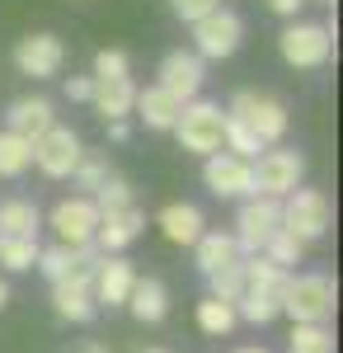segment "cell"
<instances>
[{
	"label": "cell",
	"instance_id": "6da1fadb",
	"mask_svg": "<svg viewBox=\"0 0 343 353\" xmlns=\"http://www.w3.org/2000/svg\"><path fill=\"white\" fill-rule=\"evenodd\" d=\"M278 306L282 316H291V325H329L339 306V288L329 273H287Z\"/></svg>",
	"mask_w": 343,
	"mask_h": 353
},
{
	"label": "cell",
	"instance_id": "7a4b0ae2",
	"mask_svg": "<svg viewBox=\"0 0 343 353\" xmlns=\"http://www.w3.org/2000/svg\"><path fill=\"white\" fill-rule=\"evenodd\" d=\"M278 52L291 71H320L334 57V24H315V19H287L278 33Z\"/></svg>",
	"mask_w": 343,
	"mask_h": 353
},
{
	"label": "cell",
	"instance_id": "3957f363",
	"mask_svg": "<svg viewBox=\"0 0 343 353\" xmlns=\"http://www.w3.org/2000/svg\"><path fill=\"white\" fill-rule=\"evenodd\" d=\"M249 174H254V193L259 198H287L291 189H301V179H306V156L301 151H291V146H264L254 161H249Z\"/></svg>",
	"mask_w": 343,
	"mask_h": 353
},
{
	"label": "cell",
	"instance_id": "277c9868",
	"mask_svg": "<svg viewBox=\"0 0 343 353\" xmlns=\"http://www.w3.org/2000/svg\"><path fill=\"white\" fill-rule=\"evenodd\" d=\"M169 132L179 137V151H188V156H211V151H221L226 109L198 94V99H188L184 109H179V123H174Z\"/></svg>",
	"mask_w": 343,
	"mask_h": 353
},
{
	"label": "cell",
	"instance_id": "5b68a950",
	"mask_svg": "<svg viewBox=\"0 0 343 353\" xmlns=\"http://www.w3.org/2000/svg\"><path fill=\"white\" fill-rule=\"evenodd\" d=\"M188 33H193V52L202 57V61H226V57H236L240 43H245V19H240L231 5H216L211 14L193 19Z\"/></svg>",
	"mask_w": 343,
	"mask_h": 353
},
{
	"label": "cell",
	"instance_id": "8992f818",
	"mask_svg": "<svg viewBox=\"0 0 343 353\" xmlns=\"http://www.w3.org/2000/svg\"><path fill=\"white\" fill-rule=\"evenodd\" d=\"M329 226H334V208H329V198L320 189H291L282 198V231H291L301 245H315L329 236Z\"/></svg>",
	"mask_w": 343,
	"mask_h": 353
},
{
	"label": "cell",
	"instance_id": "52a82bcc",
	"mask_svg": "<svg viewBox=\"0 0 343 353\" xmlns=\"http://www.w3.org/2000/svg\"><path fill=\"white\" fill-rule=\"evenodd\" d=\"M226 113H236L240 123H249V128L259 132V141H264V146H278V141L287 137V128H291L282 99L259 94V90H236V94H231V104H226Z\"/></svg>",
	"mask_w": 343,
	"mask_h": 353
},
{
	"label": "cell",
	"instance_id": "ba28073f",
	"mask_svg": "<svg viewBox=\"0 0 343 353\" xmlns=\"http://www.w3.org/2000/svg\"><path fill=\"white\" fill-rule=\"evenodd\" d=\"M48 226H52L56 245L90 250V245H94V226H99V208H94L90 193H71V198H61L52 212H48Z\"/></svg>",
	"mask_w": 343,
	"mask_h": 353
},
{
	"label": "cell",
	"instance_id": "9c48e42d",
	"mask_svg": "<svg viewBox=\"0 0 343 353\" xmlns=\"http://www.w3.org/2000/svg\"><path fill=\"white\" fill-rule=\"evenodd\" d=\"M80 156H85V141H80V132L66 128V123H52L48 132L33 141V165H38L48 179H71Z\"/></svg>",
	"mask_w": 343,
	"mask_h": 353
},
{
	"label": "cell",
	"instance_id": "30bf717a",
	"mask_svg": "<svg viewBox=\"0 0 343 353\" xmlns=\"http://www.w3.org/2000/svg\"><path fill=\"white\" fill-rule=\"evenodd\" d=\"M282 226V203L278 198H259V193H249V198H240V212H236V245L240 254H259L264 241Z\"/></svg>",
	"mask_w": 343,
	"mask_h": 353
},
{
	"label": "cell",
	"instance_id": "8fae6325",
	"mask_svg": "<svg viewBox=\"0 0 343 353\" xmlns=\"http://www.w3.org/2000/svg\"><path fill=\"white\" fill-rule=\"evenodd\" d=\"M202 81H207V61L193 52V48H174V52L160 57L156 85H160V90H169L179 104L198 99V94H202Z\"/></svg>",
	"mask_w": 343,
	"mask_h": 353
},
{
	"label": "cell",
	"instance_id": "7c38bea8",
	"mask_svg": "<svg viewBox=\"0 0 343 353\" xmlns=\"http://www.w3.org/2000/svg\"><path fill=\"white\" fill-rule=\"evenodd\" d=\"M202 184L211 198L240 203L254 193V174H249V161H240L231 151H211V156H202Z\"/></svg>",
	"mask_w": 343,
	"mask_h": 353
},
{
	"label": "cell",
	"instance_id": "4fadbf2b",
	"mask_svg": "<svg viewBox=\"0 0 343 353\" xmlns=\"http://www.w3.org/2000/svg\"><path fill=\"white\" fill-rule=\"evenodd\" d=\"M14 66H19V76L52 81V76H61V66H66V43L56 33H28V38H19V48H14Z\"/></svg>",
	"mask_w": 343,
	"mask_h": 353
},
{
	"label": "cell",
	"instance_id": "5bb4252c",
	"mask_svg": "<svg viewBox=\"0 0 343 353\" xmlns=\"http://www.w3.org/2000/svg\"><path fill=\"white\" fill-rule=\"evenodd\" d=\"M136 283V269L127 254H99L94 264V278H90V292L99 306H127V292Z\"/></svg>",
	"mask_w": 343,
	"mask_h": 353
},
{
	"label": "cell",
	"instance_id": "9a60e30c",
	"mask_svg": "<svg viewBox=\"0 0 343 353\" xmlns=\"http://www.w3.org/2000/svg\"><path fill=\"white\" fill-rule=\"evenodd\" d=\"M52 123H56V104L48 94H24V99H14L10 113H5V132L28 137V141H38Z\"/></svg>",
	"mask_w": 343,
	"mask_h": 353
},
{
	"label": "cell",
	"instance_id": "2e32d148",
	"mask_svg": "<svg viewBox=\"0 0 343 353\" xmlns=\"http://www.w3.org/2000/svg\"><path fill=\"white\" fill-rule=\"evenodd\" d=\"M146 231V212L141 208H127V212H104L99 226H94V250L99 254H123L127 245Z\"/></svg>",
	"mask_w": 343,
	"mask_h": 353
},
{
	"label": "cell",
	"instance_id": "e0dca14e",
	"mask_svg": "<svg viewBox=\"0 0 343 353\" xmlns=\"http://www.w3.org/2000/svg\"><path fill=\"white\" fill-rule=\"evenodd\" d=\"M160 236L169 245H193L202 231H207V217H202V208L198 203H169V208H160Z\"/></svg>",
	"mask_w": 343,
	"mask_h": 353
},
{
	"label": "cell",
	"instance_id": "ac0fdd59",
	"mask_svg": "<svg viewBox=\"0 0 343 353\" xmlns=\"http://www.w3.org/2000/svg\"><path fill=\"white\" fill-rule=\"evenodd\" d=\"M179 99L169 94V90H160V85H146V90H136V99H132V113L151 128V132H169L174 123H179Z\"/></svg>",
	"mask_w": 343,
	"mask_h": 353
},
{
	"label": "cell",
	"instance_id": "d6986e66",
	"mask_svg": "<svg viewBox=\"0 0 343 353\" xmlns=\"http://www.w3.org/2000/svg\"><path fill=\"white\" fill-rule=\"evenodd\" d=\"M52 306H56V316L71 321V325H90V321L99 316V301L90 292V283H76V278L52 283Z\"/></svg>",
	"mask_w": 343,
	"mask_h": 353
},
{
	"label": "cell",
	"instance_id": "ffe728a7",
	"mask_svg": "<svg viewBox=\"0 0 343 353\" xmlns=\"http://www.w3.org/2000/svg\"><path fill=\"white\" fill-rule=\"evenodd\" d=\"M132 99H136V81L132 76H94V94H90V104L99 118H127L132 113Z\"/></svg>",
	"mask_w": 343,
	"mask_h": 353
},
{
	"label": "cell",
	"instance_id": "44dd1931",
	"mask_svg": "<svg viewBox=\"0 0 343 353\" xmlns=\"http://www.w3.org/2000/svg\"><path fill=\"white\" fill-rule=\"evenodd\" d=\"M188 250H193V264H198V273H202V278L240 259V245H236V236H231V231H202V236L188 245Z\"/></svg>",
	"mask_w": 343,
	"mask_h": 353
},
{
	"label": "cell",
	"instance_id": "7402d4cb",
	"mask_svg": "<svg viewBox=\"0 0 343 353\" xmlns=\"http://www.w3.org/2000/svg\"><path fill=\"white\" fill-rule=\"evenodd\" d=\"M127 311H132L141 325L165 321V311H169V288H165L160 278H136L132 292H127Z\"/></svg>",
	"mask_w": 343,
	"mask_h": 353
},
{
	"label": "cell",
	"instance_id": "603a6c76",
	"mask_svg": "<svg viewBox=\"0 0 343 353\" xmlns=\"http://www.w3.org/2000/svg\"><path fill=\"white\" fill-rule=\"evenodd\" d=\"M43 231V212L28 198H10L0 203V236H38Z\"/></svg>",
	"mask_w": 343,
	"mask_h": 353
},
{
	"label": "cell",
	"instance_id": "cb8c5ba5",
	"mask_svg": "<svg viewBox=\"0 0 343 353\" xmlns=\"http://www.w3.org/2000/svg\"><path fill=\"white\" fill-rule=\"evenodd\" d=\"M236 325H240L236 301H221V297H202L198 301V330H202L207 339H226Z\"/></svg>",
	"mask_w": 343,
	"mask_h": 353
},
{
	"label": "cell",
	"instance_id": "d4e9b609",
	"mask_svg": "<svg viewBox=\"0 0 343 353\" xmlns=\"http://www.w3.org/2000/svg\"><path fill=\"white\" fill-rule=\"evenodd\" d=\"M240 269H245V292L254 288V292H278V297H282L287 269H278L273 259H264V254H245V259H240Z\"/></svg>",
	"mask_w": 343,
	"mask_h": 353
},
{
	"label": "cell",
	"instance_id": "484cf974",
	"mask_svg": "<svg viewBox=\"0 0 343 353\" xmlns=\"http://www.w3.org/2000/svg\"><path fill=\"white\" fill-rule=\"evenodd\" d=\"M28 170H33V141L0 132V179H24Z\"/></svg>",
	"mask_w": 343,
	"mask_h": 353
},
{
	"label": "cell",
	"instance_id": "4316f807",
	"mask_svg": "<svg viewBox=\"0 0 343 353\" xmlns=\"http://www.w3.org/2000/svg\"><path fill=\"white\" fill-rule=\"evenodd\" d=\"M38 264V236H0V269L28 273Z\"/></svg>",
	"mask_w": 343,
	"mask_h": 353
},
{
	"label": "cell",
	"instance_id": "83f0119b",
	"mask_svg": "<svg viewBox=\"0 0 343 353\" xmlns=\"http://www.w3.org/2000/svg\"><path fill=\"white\" fill-rule=\"evenodd\" d=\"M221 151H231V156H240V161H254V156L264 151V141H259V132H254L249 123H240L236 113H226V132H221Z\"/></svg>",
	"mask_w": 343,
	"mask_h": 353
},
{
	"label": "cell",
	"instance_id": "f1b7e54d",
	"mask_svg": "<svg viewBox=\"0 0 343 353\" xmlns=\"http://www.w3.org/2000/svg\"><path fill=\"white\" fill-rule=\"evenodd\" d=\"M306 250H311V245H301L296 236H291V231H282V226H278V231H273V236L264 241V250H259V254H264V259H273L278 269H287V273H291L296 264H301V259H306Z\"/></svg>",
	"mask_w": 343,
	"mask_h": 353
},
{
	"label": "cell",
	"instance_id": "f546056e",
	"mask_svg": "<svg viewBox=\"0 0 343 353\" xmlns=\"http://www.w3.org/2000/svg\"><path fill=\"white\" fill-rule=\"evenodd\" d=\"M90 198H94L99 217H104V212H127V208H136V193H132V184H127L123 174H108V179L90 193Z\"/></svg>",
	"mask_w": 343,
	"mask_h": 353
},
{
	"label": "cell",
	"instance_id": "4dcf8cb0",
	"mask_svg": "<svg viewBox=\"0 0 343 353\" xmlns=\"http://www.w3.org/2000/svg\"><path fill=\"white\" fill-rule=\"evenodd\" d=\"M236 316L240 321H249V325H268V321H278L282 316V306H278V292H240L236 301Z\"/></svg>",
	"mask_w": 343,
	"mask_h": 353
},
{
	"label": "cell",
	"instance_id": "1f68e13d",
	"mask_svg": "<svg viewBox=\"0 0 343 353\" xmlns=\"http://www.w3.org/2000/svg\"><path fill=\"white\" fill-rule=\"evenodd\" d=\"M33 269L43 273V278H48V283H61V278H66V273L76 269V250H71V245H38V264H33Z\"/></svg>",
	"mask_w": 343,
	"mask_h": 353
},
{
	"label": "cell",
	"instance_id": "d6a6232c",
	"mask_svg": "<svg viewBox=\"0 0 343 353\" xmlns=\"http://www.w3.org/2000/svg\"><path fill=\"white\" fill-rule=\"evenodd\" d=\"M287 353H334V330L329 325H291Z\"/></svg>",
	"mask_w": 343,
	"mask_h": 353
},
{
	"label": "cell",
	"instance_id": "836d02e7",
	"mask_svg": "<svg viewBox=\"0 0 343 353\" xmlns=\"http://www.w3.org/2000/svg\"><path fill=\"white\" fill-rule=\"evenodd\" d=\"M108 174H113V170H108V151H85L71 179H76V189H80V193H94V189H99V184L108 179Z\"/></svg>",
	"mask_w": 343,
	"mask_h": 353
},
{
	"label": "cell",
	"instance_id": "e575fe53",
	"mask_svg": "<svg viewBox=\"0 0 343 353\" xmlns=\"http://www.w3.org/2000/svg\"><path fill=\"white\" fill-rule=\"evenodd\" d=\"M245 259V254H240ZM236 264H226V269L207 273V297H221V301H240V292H245V269Z\"/></svg>",
	"mask_w": 343,
	"mask_h": 353
},
{
	"label": "cell",
	"instance_id": "d590c367",
	"mask_svg": "<svg viewBox=\"0 0 343 353\" xmlns=\"http://www.w3.org/2000/svg\"><path fill=\"white\" fill-rule=\"evenodd\" d=\"M90 76H132V57L123 52V48H99Z\"/></svg>",
	"mask_w": 343,
	"mask_h": 353
},
{
	"label": "cell",
	"instance_id": "8d00e7d4",
	"mask_svg": "<svg viewBox=\"0 0 343 353\" xmlns=\"http://www.w3.org/2000/svg\"><path fill=\"white\" fill-rule=\"evenodd\" d=\"M221 0H169V10L184 19V24H193V19H202V14H211Z\"/></svg>",
	"mask_w": 343,
	"mask_h": 353
},
{
	"label": "cell",
	"instance_id": "74e56055",
	"mask_svg": "<svg viewBox=\"0 0 343 353\" xmlns=\"http://www.w3.org/2000/svg\"><path fill=\"white\" fill-rule=\"evenodd\" d=\"M90 94H94V76H71L66 81V99L71 104H90Z\"/></svg>",
	"mask_w": 343,
	"mask_h": 353
},
{
	"label": "cell",
	"instance_id": "f35d334b",
	"mask_svg": "<svg viewBox=\"0 0 343 353\" xmlns=\"http://www.w3.org/2000/svg\"><path fill=\"white\" fill-rule=\"evenodd\" d=\"M264 5L278 14V19H301V10H306L311 0H264Z\"/></svg>",
	"mask_w": 343,
	"mask_h": 353
},
{
	"label": "cell",
	"instance_id": "ab89813d",
	"mask_svg": "<svg viewBox=\"0 0 343 353\" xmlns=\"http://www.w3.org/2000/svg\"><path fill=\"white\" fill-rule=\"evenodd\" d=\"M127 137H132V123H127V118H108V141H113V146H123Z\"/></svg>",
	"mask_w": 343,
	"mask_h": 353
},
{
	"label": "cell",
	"instance_id": "60d3db41",
	"mask_svg": "<svg viewBox=\"0 0 343 353\" xmlns=\"http://www.w3.org/2000/svg\"><path fill=\"white\" fill-rule=\"evenodd\" d=\"M5 301H10V288H5V278H0V311H5Z\"/></svg>",
	"mask_w": 343,
	"mask_h": 353
},
{
	"label": "cell",
	"instance_id": "b9f144b4",
	"mask_svg": "<svg viewBox=\"0 0 343 353\" xmlns=\"http://www.w3.org/2000/svg\"><path fill=\"white\" fill-rule=\"evenodd\" d=\"M85 353H108V349L104 344H85Z\"/></svg>",
	"mask_w": 343,
	"mask_h": 353
},
{
	"label": "cell",
	"instance_id": "7bdbcfd3",
	"mask_svg": "<svg viewBox=\"0 0 343 353\" xmlns=\"http://www.w3.org/2000/svg\"><path fill=\"white\" fill-rule=\"evenodd\" d=\"M236 353H268V349H259V344H254V349H236Z\"/></svg>",
	"mask_w": 343,
	"mask_h": 353
},
{
	"label": "cell",
	"instance_id": "ee69618b",
	"mask_svg": "<svg viewBox=\"0 0 343 353\" xmlns=\"http://www.w3.org/2000/svg\"><path fill=\"white\" fill-rule=\"evenodd\" d=\"M141 353H169V349H141Z\"/></svg>",
	"mask_w": 343,
	"mask_h": 353
},
{
	"label": "cell",
	"instance_id": "f6af8a7d",
	"mask_svg": "<svg viewBox=\"0 0 343 353\" xmlns=\"http://www.w3.org/2000/svg\"><path fill=\"white\" fill-rule=\"evenodd\" d=\"M320 5H334V0H320Z\"/></svg>",
	"mask_w": 343,
	"mask_h": 353
}]
</instances>
